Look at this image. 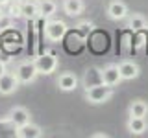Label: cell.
<instances>
[{
  "instance_id": "obj_1",
  "label": "cell",
  "mask_w": 148,
  "mask_h": 138,
  "mask_svg": "<svg viewBox=\"0 0 148 138\" xmlns=\"http://www.w3.org/2000/svg\"><path fill=\"white\" fill-rule=\"evenodd\" d=\"M113 94H115L113 87H108V85H104V83H100V85H95V87H91V89H85L83 98L91 105H102V103H106V101H109L113 98Z\"/></svg>"
},
{
  "instance_id": "obj_2",
  "label": "cell",
  "mask_w": 148,
  "mask_h": 138,
  "mask_svg": "<svg viewBox=\"0 0 148 138\" xmlns=\"http://www.w3.org/2000/svg\"><path fill=\"white\" fill-rule=\"evenodd\" d=\"M69 31V26L65 20H59V18H46L45 22V37L50 43H59Z\"/></svg>"
},
{
  "instance_id": "obj_3",
  "label": "cell",
  "mask_w": 148,
  "mask_h": 138,
  "mask_svg": "<svg viewBox=\"0 0 148 138\" xmlns=\"http://www.w3.org/2000/svg\"><path fill=\"white\" fill-rule=\"evenodd\" d=\"M13 74L17 76L18 83H22V85H30V83H34L37 79V76H39V72H37V66L34 61H21L15 66V70Z\"/></svg>"
},
{
  "instance_id": "obj_4",
  "label": "cell",
  "mask_w": 148,
  "mask_h": 138,
  "mask_svg": "<svg viewBox=\"0 0 148 138\" xmlns=\"http://www.w3.org/2000/svg\"><path fill=\"white\" fill-rule=\"evenodd\" d=\"M35 66H37V72L41 74V76H50V74L56 72V68H58V57L52 53V52H45L41 55H37L34 59Z\"/></svg>"
},
{
  "instance_id": "obj_5",
  "label": "cell",
  "mask_w": 148,
  "mask_h": 138,
  "mask_svg": "<svg viewBox=\"0 0 148 138\" xmlns=\"http://www.w3.org/2000/svg\"><path fill=\"white\" fill-rule=\"evenodd\" d=\"M117 66H119L122 81H132V79H137V77L141 76V66H139L135 61H132V59H124Z\"/></svg>"
},
{
  "instance_id": "obj_6",
  "label": "cell",
  "mask_w": 148,
  "mask_h": 138,
  "mask_svg": "<svg viewBox=\"0 0 148 138\" xmlns=\"http://www.w3.org/2000/svg\"><path fill=\"white\" fill-rule=\"evenodd\" d=\"M106 13H108V17L111 20L119 22V20H124L130 11H128L126 2H122V0H109L108 7H106Z\"/></svg>"
},
{
  "instance_id": "obj_7",
  "label": "cell",
  "mask_w": 148,
  "mask_h": 138,
  "mask_svg": "<svg viewBox=\"0 0 148 138\" xmlns=\"http://www.w3.org/2000/svg\"><path fill=\"white\" fill-rule=\"evenodd\" d=\"M18 79L13 72H4L0 76V94L2 96H11L13 92H17L18 89Z\"/></svg>"
},
{
  "instance_id": "obj_8",
  "label": "cell",
  "mask_w": 148,
  "mask_h": 138,
  "mask_svg": "<svg viewBox=\"0 0 148 138\" xmlns=\"http://www.w3.org/2000/svg\"><path fill=\"white\" fill-rule=\"evenodd\" d=\"M78 83H80V79H78L76 74L72 72H63L59 74V77L56 79V85H58V89L61 92H72L78 89Z\"/></svg>"
},
{
  "instance_id": "obj_9",
  "label": "cell",
  "mask_w": 148,
  "mask_h": 138,
  "mask_svg": "<svg viewBox=\"0 0 148 138\" xmlns=\"http://www.w3.org/2000/svg\"><path fill=\"white\" fill-rule=\"evenodd\" d=\"M122 77H120V72H119V66L117 64H108V66L102 68V83L108 87H119Z\"/></svg>"
},
{
  "instance_id": "obj_10",
  "label": "cell",
  "mask_w": 148,
  "mask_h": 138,
  "mask_svg": "<svg viewBox=\"0 0 148 138\" xmlns=\"http://www.w3.org/2000/svg\"><path fill=\"white\" fill-rule=\"evenodd\" d=\"M8 118H9V123H11L13 127H18V125H22V123L32 122L30 110H28L26 107H22V105H17V107H13L11 110H9Z\"/></svg>"
},
{
  "instance_id": "obj_11",
  "label": "cell",
  "mask_w": 148,
  "mask_h": 138,
  "mask_svg": "<svg viewBox=\"0 0 148 138\" xmlns=\"http://www.w3.org/2000/svg\"><path fill=\"white\" fill-rule=\"evenodd\" d=\"M15 136L17 138H41L43 136V129H41L37 123H22V125L15 127Z\"/></svg>"
},
{
  "instance_id": "obj_12",
  "label": "cell",
  "mask_w": 148,
  "mask_h": 138,
  "mask_svg": "<svg viewBox=\"0 0 148 138\" xmlns=\"http://www.w3.org/2000/svg\"><path fill=\"white\" fill-rule=\"evenodd\" d=\"M126 129L130 135L141 136L148 131V120L146 118H137V116H130L126 122Z\"/></svg>"
},
{
  "instance_id": "obj_13",
  "label": "cell",
  "mask_w": 148,
  "mask_h": 138,
  "mask_svg": "<svg viewBox=\"0 0 148 138\" xmlns=\"http://www.w3.org/2000/svg\"><path fill=\"white\" fill-rule=\"evenodd\" d=\"M100 83H102V68H98V66L87 68L85 74H83V77H82L83 89H91V87L100 85Z\"/></svg>"
},
{
  "instance_id": "obj_14",
  "label": "cell",
  "mask_w": 148,
  "mask_h": 138,
  "mask_svg": "<svg viewBox=\"0 0 148 138\" xmlns=\"http://www.w3.org/2000/svg\"><path fill=\"white\" fill-rule=\"evenodd\" d=\"M61 9L67 17H80L85 11V2L83 0H63Z\"/></svg>"
},
{
  "instance_id": "obj_15",
  "label": "cell",
  "mask_w": 148,
  "mask_h": 138,
  "mask_svg": "<svg viewBox=\"0 0 148 138\" xmlns=\"http://www.w3.org/2000/svg\"><path fill=\"white\" fill-rule=\"evenodd\" d=\"M21 17L26 18V20L39 18V6H37V0H26V2H21Z\"/></svg>"
},
{
  "instance_id": "obj_16",
  "label": "cell",
  "mask_w": 148,
  "mask_h": 138,
  "mask_svg": "<svg viewBox=\"0 0 148 138\" xmlns=\"http://www.w3.org/2000/svg\"><path fill=\"white\" fill-rule=\"evenodd\" d=\"M128 116H137V118H146L148 116V103L145 99H133L128 107Z\"/></svg>"
},
{
  "instance_id": "obj_17",
  "label": "cell",
  "mask_w": 148,
  "mask_h": 138,
  "mask_svg": "<svg viewBox=\"0 0 148 138\" xmlns=\"http://www.w3.org/2000/svg\"><path fill=\"white\" fill-rule=\"evenodd\" d=\"M39 6V17L41 18H52L58 11V4L56 0H37Z\"/></svg>"
},
{
  "instance_id": "obj_18",
  "label": "cell",
  "mask_w": 148,
  "mask_h": 138,
  "mask_svg": "<svg viewBox=\"0 0 148 138\" xmlns=\"http://www.w3.org/2000/svg\"><path fill=\"white\" fill-rule=\"evenodd\" d=\"M146 26H148V20H146L145 15H141V13H132V15L128 17V28L132 31H135V33L146 30Z\"/></svg>"
},
{
  "instance_id": "obj_19",
  "label": "cell",
  "mask_w": 148,
  "mask_h": 138,
  "mask_svg": "<svg viewBox=\"0 0 148 138\" xmlns=\"http://www.w3.org/2000/svg\"><path fill=\"white\" fill-rule=\"evenodd\" d=\"M92 30H95V24L89 22V20H83V22H80V24L74 26V33L80 37V39H87Z\"/></svg>"
},
{
  "instance_id": "obj_20",
  "label": "cell",
  "mask_w": 148,
  "mask_h": 138,
  "mask_svg": "<svg viewBox=\"0 0 148 138\" xmlns=\"http://www.w3.org/2000/svg\"><path fill=\"white\" fill-rule=\"evenodd\" d=\"M9 17H13V18L21 17V2H15V0H13V2L9 4Z\"/></svg>"
},
{
  "instance_id": "obj_21",
  "label": "cell",
  "mask_w": 148,
  "mask_h": 138,
  "mask_svg": "<svg viewBox=\"0 0 148 138\" xmlns=\"http://www.w3.org/2000/svg\"><path fill=\"white\" fill-rule=\"evenodd\" d=\"M11 24H13V17L4 15L0 18V30H8V28H11Z\"/></svg>"
},
{
  "instance_id": "obj_22",
  "label": "cell",
  "mask_w": 148,
  "mask_h": 138,
  "mask_svg": "<svg viewBox=\"0 0 148 138\" xmlns=\"http://www.w3.org/2000/svg\"><path fill=\"white\" fill-rule=\"evenodd\" d=\"M4 72H8V70H6V63H4V61H0V76H2Z\"/></svg>"
},
{
  "instance_id": "obj_23",
  "label": "cell",
  "mask_w": 148,
  "mask_h": 138,
  "mask_svg": "<svg viewBox=\"0 0 148 138\" xmlns=\"http://www.w3.org/2000/svg\"><path fill=\"white\" fill-rule=\"evenodd\" d=\"M11 2H13V0H0V6H2V7H6V6H9Z\"/></svg>"
},
{
  "instance_id": "obj_24",
  "label": "cell",
  "mask_w": 148,
  "mask_h": 138,
  "mask_svg": "<svg viewBox=\"0 0 148 138\" xmlns=\"http://www.w3.org/2000/svg\"><path fill=\"white\" fill-rule=\"evenodd\" d=\"M92 138H108L106 133H96V135H92Z\"/></svg>"
},
{
  "instance_id": "obj_25",
  "label": "cell",
  "mask_w": 148,
  "mask_h": 138,
  "mask_svg": "<svg viewBox=\"0 0 148 138\" xmlns=\"http://www.w3.org/2000/svg\"><path fill=\"white\" fill-rule=\"evenodd\" d=\"M4 15H6V13H4V7H2V6H0V18H2Z\"/></svg>"
},
{
  "instance_id": "obj_26",
  "label": "cell",
  "mask_w": 148,
  "mask_h": 138,
  "mask_svg": "<svg viewBox=\"0 0 148 138\" xmlns=\"http://www.w3.org/2000/svg\"><path fill=\"white\" fill-rule=\"evenodd\" d=\"M15 2H26V0H15Z\"/></svg>"
},
{
  "instance_id": "obj_27",
  "label": "cell",
  "mask_w": 148,
  "mask_h": 138,
  "mask_svg": "<svg viewBox=\"0 0 148 138\" xmlns=\"http://www.w3.org/2000/svg\"><path fill=\"white\" fill-rule=\"evenodd\" d=\"M146 31H148V26H146Z\"/></svg>"
}]
</instances>
